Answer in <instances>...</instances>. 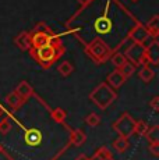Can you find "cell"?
<instances>
[{"mask_svg": "<svg viewBox=\"0 0 159 160\" xmlns=\"http://www.w3.org/2000/svg\"><path fill=\"white\" fill-rule=\"evenodd\" d=\"M6 102H7V104L11 107V109L17 110L21 107V104L24 103V100L18 96L16 92H11V93H8L7 96H6Z\"/></svg>", "mask_w": 159, "mask_h": 160, "instance_id": "cell-16", "label": "cell"}, {"mask_svg": "<svg viewBox=\"0 0 159 160\" xmlns=\"http://www.w3.org/2000/svg\"><path fill=\"white\" fill-rule=\"evenodd\" d=\"M33 31H39V32H50V28H49L46 24L39 22L38 25L35 27V29H33Z\"/></svg>", "mask_w": 159, "mask_h": 160, "instance_id": "cell-29", "label": "cell"}, {"mask_svg": "<svg viewBox=\"0 0 159 160\" xmlns=\"http://www.w3.org/2000/svg\"><path fill=\"white\" fill-rule=\"evenodd\" d=\"M24 138H25V142L28 143V145H32V146L38 145V143L41 142V134H39V131H36V130H29Z\"/></svg>", "mask_w": 159, "mask_h": 160, "instance_id": "cell-19", "label": "cell"}, {"mask_svg": "<svg viewBox=\"0 0 159 160\" xmlns=\"http://www.w3.org/2000/svg\"><path fill=\"white\" fill-rule=\"evenodd\" d=\"M130 38L133 39L136 43H141L144 46H148L152 41H154V38L149 35L148 31L145 29V27H144L142 24H137L136 28L130 32Z\"/></svg>", "mask_w": 159, "mask_h": 160, "instance_id": "cell-6", "label": "cell"}, {"mask_svg": "<svg viewBox=\"0 0 159 160\" xmlns=\"http://www.w3.org/2000/svg\"><path fill=\"white\" fill-rule=\"evenodd\" d=\"M119 71H120L121 75L127 79V78H130L134 72H136V66H134L133 63H130V61H126V63H124L123 66L119 68Z\"/></svg>", "mask_w": 159, "mask_h": 160, "instance_id": "cell-22", "label": "cell"}, {"mask_svg": "<svg viewBox=\"0 0 159 160\" xmlns=\"http://www.w3.org/2000/svg\"><path fill=\"white\" fill-rule=\"evenodd\" d=\"M0 153H2V146H0Z\"/></svg>", "mask_w": 159, "mask_h": 160, "instance_id": "cell-35", "label": "cell"}, {"mask_svg": "<svg viewBox=\"0 0 159 160\" xmlns=\"http://www.w3.org/2000/svg\"><path fill=\"white\" fill-rule=\"evenodd\" d=\"M148 150L151 152V155L152 156H159V142H154V143H149V146H148Z\"/></svg>", "mask_w": 159, "mask_h": 160, "instance_id": "cell-28", "label": "cell"}, {"mask_svg": "<svg viewBox=\"0 0 159 160\" xmlns=\"http://www.w3.org/2000/svg\"><path fill=\"white\" fill-rule=\"evenodd\" d=\"M144 52H145V46L134 42L133 45H130L127 48L124 56H126V58L130 60V63H133L134 66H137V64H140V61H141V58L144 56Z\"/></svg>", "mask_w": 159, "mask_h": 160, "instance_id": "cell-7", "label": "cell"}, {"mask_svg": "<svg viewBox=\"0 0 159 160\" xmlns=\"http://www.w3.org/2000/svg\"><path fill=\"white\" fill-rule=\"evenodd\" d=\"M10 130H11V124H10V121H8V118H3L2 121H0V134L6 135L10 132Z\"/></svg>", "mask_w": 159, "mask_h": 160, "instance_id": "cell-27", "label": "cell"}, {"mask_svg": "<svg viewBox=\"0 0 159 160\" xmlns=\"http://www.w3.org/2000/svg\"><path fill=\"white\" fill-rule=\"evenodd\" d=\"M85 124L90 125V127H96V125L100 124V117L96 113H90L85 117Z\"/></svg>", "mask_w": 159, "mask_h": 160, "instance_id": "cell-25", "label": "cell"}, {"mask_svg": "<svg viewBox=\"0 0 159 160\" xmlns=\"http://www.w3.org/2000/svg\"><path fill=\"white\" fill-rule=\"evenodd\" d=\"M124 81H126V78L121 75V72L119 71V70H115V71H112L108 75V82H106V84L116 91V89H119L124 84Z\"/></svg>", "mask_w": 159, "mask_h": 160, "instance_id": "cell-9", "label": "cell"}, {"mask_svg": "<svg viewBox=\"0 0 159 160\" xmlns=\"http://www.w3.org/2000/svg\"><path fill=\"white\" fill-rule=\"evenodd\" d=\"M90 99L92 100L99 109L105 110L117 99V93H116L115 89L109 87L106 82H102V84H99L90 93Z\"/></svg>", "mask_w": 159, "mask_h": 160, "instance_id": "cell-2", "label": "cell"}, {"mask_svg": "<svg viewBox=\"0 0 159 160\" xmlns=\"http://www.w3.org/2000/svg\"><path fill=\"white\" fill-rule=\"evenodd\" d=\"M87 141V135L82 130H74L71 134V143L74 146H81Z\"/></svg>", "mask_w": 159, "mask_h": 160, "instance_id": "cell-18", "label": "cell"}, {"mask_svg": "<svg viewBox=\"0 0 159 160\" xmlns=\"http://www.w3.org/2000/svg\"><path fill=\"white\" fill-rule=\"evenodd\" d=\"M138 75H140V78H141L144 82H146V84H148V82H151L152 79H154L155 72H154V70H152L149 66H142L141 70L138 71Z\"/></svg>", "mask_w": 159, "mask_h": 160, "instance_id": "cell-17", "label": "cell"}, {"mask_svg": "<svg viewBox=\"0 0 159 160\" xmlns=\"http://www.w3.org/2000/svg\"><path fill=\"white\" fill-rule=\"evenodd\" d=\"M66 116H67V113L63 109H60V107H57V109H54L52 112V118L57 122H63L66 120Z\"/></svg>", "mask_w": 159, "mask_h": 160, "instance_id": "cell-26", "label": "cell"}, {"mask_svg": "<svg viewBox=\"0 0 159 160\" xmlns=\"http://www.w3.org/2000/svg\"><path fill=\"white\" fill-rule=\"evenodd\" d=\"M77 2H78L80 4H81V6H82V7H84V6H87L88 3L91 2V0H77Z\"/></svg>", "mask_w": 159, "mask_h": 160, "instance_id": "cell-32", "label": "cell"}, {"mask_svg": "<svg viewBox=\"0 0 159 160\" xmlns=\"http://www.w3.org/2000/svg\"><path fill=\"white\" fill-rule=\"evenodd\" d=\"M144 56H145L148 64H152V66H158L159 64V43L156 39H154L148 46H145Z\"/></svg>", "mask_w": 159, "mask_h": 160, "instance_id": "cell-8", "label": "cell"}, {"mask_svg": "<svg viewBox=\"0 0 159 160\" xmlns=\"http://www.w3.org/2000/svg\"><path fill=\"white\" fill-rule=\"evenodd\" d=\"M146 130H148V125H146L145 121H142V120L136 121V125H134V134H137L138 137H144Z\"/></svg>", "mask_w": 159, "mask_h": 160, "instance_id": "cell-24", "label": "cell"}, {"mask_svg": "<svg viewBox=\"0 0 159 160\" xmlns=\"http://www.w3.org/2000/svg\"><path fill=\"white\" fill-rule=\"evenodd\" d=\"M112 28V21L106 15H102L95 21V29L98 33H108Z\"/></svg>", "mask_w": 159, "mask_h": 160, "instance_id": "cell-12", "label": "cell"}, {"mask_svg": "<svg viewBox=\"0 0 159 160\" xmlns=\"http://www.w3.org/2000/svg\"><path fill=\"white\" fill-rule=\"evenodd\" d=\"M134 125H136V120L131 117L128 113H123L115 122H113V130L117 132L121 137L130 138L134 134Z\"/></svg>", "mask_w": 159, "mask_h": 160, "instance_id": "cell-4", "label": "cell"}, {"mask_svg": "<svg viewBox=\"0 0 159 160\" xmlns=\"http://www.w3.org/2000/svg\"><path fill=\"white\" fill-rule=\"evenodd\" d=\"M16 45L21 50H29L31 49V32L23 31L18 33L16 38Z\"/></svg>", "mask_w": 159, "mask_h": 160, "instance_id": "cell-11", "label": "cell"}, {"mask_svg": "<svg viewBox=\"0 0 159 160\" xmlns=\"http://www.w3.org/2000/svg\"><path fill=\"white\" fill-rule=\"evenodd\" d=\"M144 137L148 139L149 143L159 142V127H158V125H154V127H151V128L148 127V130H146V132H145V135H144Z\"/></svg>", "mask_w": 159, "mask_h": 160, "instance_id": "cell-20", "label": "cell"}, {"mask_svg": "<svg viewBox=\"0 0 159 160\" xmlns=\"http://www.w3.org/2000/svg\"><path fill=\"white\" fill-rule=\"evenodd\" d=\"M88 53H90V56L92 57L96 63H103V61H106L112 56L110 48L100 38H96L91 42V45L88 46Z\"/></svg>", "mask_w": 159, "mask_h": 160, "instance_id": "cell-3", "label": "cell"}, {"mask_svg": "<svg viewBox=\"0 0 159 160\" xmlns=\"http://www.w3.org/2000/svg\"><path fill=\"white\" fill-rule=\"evenodd\" d=\"M144 27H145V29L148 31V33L152 36V38L156 39L158 35H159V15L155 14Z\"/></svg>", "mask_w": 159, "mask_h": 160, "instance_id": "cell-13", "label": "cell"}, {"mask_svg": "<svg viewBox=\"0 0 159 160\" xmlns=\"http://www.w3.org/2000/svg\"><path fill=\"white\" fill-rule=\"evenodd\" d=\"M131 2H138V0H131Z\"/></svg>", "mask_w": 159, "mask_h": 160, "instance_id": "cell-34", "label": "cell"}, {"mask_svg": "<svg viewBox=\"0 0 159 160\" xmlns=\"http://www.w3.org/2000/svg\"><path fill=\"white\" fill-rule=\"evenodd\" d=\"M126 61H127V58H126V56H124L123 53H115V54H112V64L116 67V70L120 68V67L123 66Z\"/></svg>", "mask_w": 159, "mask_h": 160, "instance_id": "cell-23", "label": "cell"}, {"mask_svg": "<svg viewBox=\"0 0 159 160\" xmlns=\"http://www.w3.org/2000/svg\"><path fill=\"white\" fill-rule=\"evenodd\" d=\"M149 106L152 107V110H154V112H158V110H159V98H158V96L152 98V100H151V103H149Z\"/></svg>", "mask_w": 159, "mask_h": 160, "instance_id": "cell-30", "label": "cell"}, {"mask_svg": "<svg viewBox=\"0 0 159 160\" xmlns=\"http://www.w3.org/2000/svg\"><path fill=\"white\" fill-rule=\"evenodd\" d=\"M32 57L41 64L44 68H50L64 53V48L62 42H54L46 46H42L39 49H29Z\"/></svg>", "mask_w": 159, "mask_h": 160, "instance_id": "cell-1", "label": "cell"}, {"mask_svg": "<svg viewBox=\"0 0 159 160\" xmlns=\"http://www.w3.org/2000/svg\"><path fill=\"white\" fill-rule=\"evenodd\" d=\"M3 113H4V109H3V107H2V106H0V117H2V116H3Z\"/></svg>", "mask_w": 159, "mask_h": 160, "instance_id": "cell-33", "label": "cell"}, {"mask_svg": "<svg viewBox=\"0 0 159 160\" xmlns=\"http://www.w3.org/2000/svg\"><path fill=\"white\" fill-rule=\"evenodd\" d=\"M75 160H90V158H88L87 155H84V153H81V155H78L77 158H75Z\"/></svg>", "mask_w": 159, "mask_h": 160, "instance_id": "cell-31", "label": "cell"}, {"mask_svg": "<svg viewBox=\"0 0 159 160\" xmlns=\"http://www.w3.org/2000/svg\"><path fill=\"white\" fill-rule=\"evenodd\" d=\"M112 146H113V149H115L116 152H119V153H124V152H126V150L128 149V148H130V142H128V138L119 135V138H116V139L113 141Z\"/></svg>", "mask_w": 159, "mask_h": 160, "instance_id": "cell-14", "label": "cell"}, {"mask_svg": "<svg viewBox=\"0 0 159 160\" xmlns=\"http://www.w3.org/2000/svg\"><path fill=\"white\" fill-rule=\"evenodd\" d=\"M90 160H115L112 156V152L108 149V148L102 146L94 153V156Z\"/></svg>", "mask_w": 159, "mask_h": 160, "instance_id": "cell-15", "label": "cell"}, {"mask_svg": "<svg viewBox=\"0 0 159 160\" xmlns=\"http://www.w3.org/2000/svg\"><path fill=\"white\" fill-rule=\"evenodd\" d=\"M54 42H62V41L52 31L50 32H39V31L31 32V49H39L49 43H54Z\"/></svg>", "mask_w": 159, "mask_h": 160, "instance_id": "cell-5", "label": "cell"}, {"mask_svg": "<svg viewBox=\"0 0 159 160\" xmlns=\"http://www.w3.org/2000/svg\"><path fill=\"white\" fill-rule=\"evenodd\" d=\"M73 71H74V67L70 61H63L62 64L57 66V72L63 77H69L70 74H73Z\"/></svg>", "mask_w": 159, "mask_h": 160, "instance_id": "cell-21", "label": "cell"}, {"mask_svg": "<svg viewBox=\"0 0 159 160\" xmlns=\"http://www.w3.org/2000/svg\"><path fill=\"white\" fill-rule=\"evenodd\" d=\"M14 92H16V93L24 100V102H25L27 99H29V98L33 95V89L27 81H21L20 84L17 85V88H16V91Z\"/></svg>", "mask_w": 159, "mask_h": 160, "instance_id": "cell-10", "label": "cell"}]
</instances>
